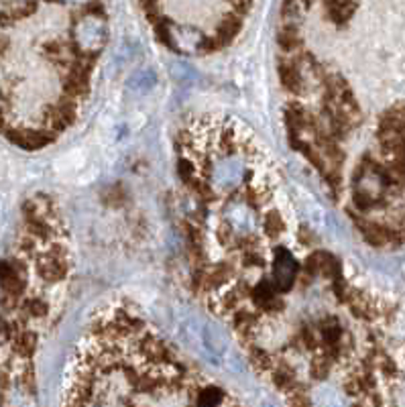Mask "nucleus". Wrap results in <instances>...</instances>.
<instances>
[{"instance_id": "20e7f679", "label": "nucleus", "mask_w": 405, "mask_h": 407, "mask_svg": "<svg viewBox=\"0 0 405 407\" xmlns=\"http://www.w3.org/2000/svg\"><path fill=\"white\" fill-rule=\"evenodd\" d=\"M267 407H269V406H267ZM271 407H273V406H271Z\"/></svg>"}, {"instance_id": "f03ea898", "label": "nucleus", "mask_w": 405, "mask_h": 407, "mask_svg": "<svg viewBox=\"0 0 405 407\" xmlns=\"http://www.w3.org/2000/svg\"><path fill=\"white\" fill-rule=\"evenodd\" d=\"M72 277L68 228L60 214L31 212L0 265V407H37L35 352L63 310Z\"/></svg>"}, {"instance_id": "f257e3e1", "label": "nucleus", "mask_w": 405, "mask_h": 407, "mask_svg": "<svg viewBox=\"0 0 405 407\" xmlns=\"http://www.w3.org/2000/svg\"><path fill=\"white\" fill-rule=\"evenodd\" d=\"M190 283L289 407H389L399 381L393 308L332 246L239 121L178 135Z\"/></svg>"}, {"instance_id": "7ed1b4c3", "label": "nucleus", "mask_w": 405, "mask_h": 407, "mask_svg": "<svg viewBox=\"0 0 405 407\" xmlns=\"http://www.w3.org/2000/svg\"><path fill=\"white\" fill-rule=\"evenodd\" d=\"M61 2L68 4V6L74 9V11H82V13L98 11V9H96V0H61Z\"/></svg>"}]
</instances>
